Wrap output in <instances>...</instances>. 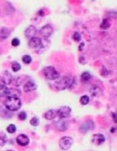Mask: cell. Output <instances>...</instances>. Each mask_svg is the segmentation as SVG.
<instances>
[{"mask_svg": "<svg viewBox=\"0 0 117 151\" xmlns=\"http://www.w3.org/2000/svg\"><path fill=\"white\" fill-rule=\"evenodd\" d=\"M5 108L10 111H16L21 107V100L18 97L8 96L3 102Z\"/></svg>", "mask_w": 117, "mask_h": 151, "instance_id": "obj_1", "label": "cell"}, {"mask_svg": "<svg viewBox=\"0 0 117 151\" xmlns=\"http://www.w3.org/2000/svg\"><path fill=\"white\" fill-rule=\"evenodd\" d=\"M72 84L71 79L68 76H63L60 80L55 81L54 83L55 88L58 91H63L65 89L70 87Z\"/></svg>", "mask_w": 117, "mask_h": 151, "instance_id": "obj_2", "label": "cell"}, {"mask_svg": "<svg viewBox=\"0 0 117 151\" xmlns=\"http://www.w3.org/2000/svg\"><path fill=\"white\" fill-rule=\"evenodd\" d=\"M43 73L44 77L49 80H55L59 77L58 71L52 66H46L43 69Z\"/></svg>", "mask_w": 117, "mask_h": 151, "instance_id": "obj_3", "label": "cell"}, {"mask_svg": "<svg viewBox=\"0 0 117 151\" xmlns=\"http://www.w3.org/2000/svg\"><path fill=\"white\" fill-rule=\"evenodd\" d=\"M74 143L73 139L70 136H64L59 140V147L63 150H68Z\"/></svg>", "mask_w": 117, "mask_h": 151, "instance_id": "obj_4", "label": "cell"}, {"mask_svg": "<svg viewBox=\"0 0 117 151\" xmlns=\"http://www.w3.org/2000/svg\"><path fill=\"white\" fill-rule=\"evenodd\" d=\"M70 113H71V108L69 106H63V107H61L57 110L58 116L60 119L67 118L68 116H70Z\"/></svg>", "mask_w": 117, "mask_h": 151, "instance_id": "obj_5", "label": "cell"}, {"mask_svg": "<svg viewBox=\"0 0 117 151\" xmlns=\"http://www.w3.org/2000/svg\"><path fill=\"white\" fill-rule=\"evenodd\" d=\"M94 122L91 120H88V121H85L84 123H83V124L81 125V126L80 127V131L82 133H86L89 130L94 129Z\"/></svg>", "mask_w": 117, "mask_h": 151, "instance_id": "obj_6", "label": "cell"}, {"mask_svg": "<svg viewBox=\"0 0 117 151\" xmlns=\"http://www.w3.org/2000/svg\"><path fill=\"white\" fill-rule=\"evenodd\" d=\"M53 27L50 25H44L40 30V33L44 37H49L53 33Z\"/></svg>", "mask_w": 117, "mask_h": 151, "instance_id": "obj_7", "label": "cell"}, {"mask_svg": "<svg viewBox=\"0 0 117 151\" xmlns=\"http://www.w3.org/2000/svg\"><path fill=\"white\" fill-rule=\"evenodd\" d=\"M1 81L5 85H9L13 82V76L9 72L5 71L3 72L1 76Z\"/></svg>", "mask_w": 117, "mask_h": 151, "instance_id": "obj_8", "label": "cell"}, {"mask_svg": "<svg viewBox=\"0 0 117 151\" xmlns=\"http://www.w3.org/2000/svg\"><path fill=\"white\" fill-rule=\"evenodd\" d=\"M16 142H17V143L20 146L24 147L29 143L30 139H29L28 136H27L24 134H20L17 136V138H16Z\"/></svg>", "mask_w": 117, "mask_h": 151, "instance_id": "obj_9", "label": "cell"}, {"mask_svg": "<svg viewBox=\"0 0 117 151\" xmlns=\"http://www.w3.org/2000/svg\"><path fill=\"white\" fill-rule=\"evenodd\" d=\"M36 33H37V29H36V27L35 26H33V25H31L29 26L25 30V36L27 38H28V39H31L32 37H34L36 34Z\"/></svg>", "mask_w": 117, "mask_h": 151, "instance_id": "obj_10", "label": "cell"}, {"mask_svg": "<svg viewBox=\"0 0 117 151\" xmlns=\"http://www.w3.org/2000/svg\"><path fill=\"white\" fill-rule=\"evenodd\" d=\"M55 126L56 128V129L60 131V132H63V131H66L67 129V123L66 121H65L64 120H62L60 119L59 121H57L55 123Z\"/></svg>", "mask_w": 117, "mask_h": 151, "instance_id": "obj_11", "label": "cell"}, {"mask_svg": "<svg viewBox=\"0 0 117 151\" xmlns=\"http://www.w3.org/2000/svg\"><path fill=\"white\" fill-rule=\"evenodd\" d=\"M41 41H41L39 37H32L31 39H30L29 46H30L31 48H38L39 47L41 46Z\"/></svg>", "mask_w": 117, "mask_h": 151, "instance_id": "obj_12", "label": "cell"}, {"mask_svg": "<svg viewBox=\"0 0 117 151\" xmlns=\"http://www.w3.org/2000/svg\"><path fill=\"white\" fill-rule=\"evenodd\" d=\"M105 140V136L102 134H94L92 136V142L95 145H101Z\"/></svg>", "mask_w": 117, "mask_h": 151, "instance_id": "obj_13", "label": "cell"}, {"mask_svg": "<svg viewBox=\"0 0 117 151\" xmlns=\"http://www.w3.org/2000/svg\"><path fill=\"white\" fill-rule=\"evenodd\" d=\"M37 89V85L33 81H27L24 87V91L25 92H31L33 91H35Z\"/></svg>", "mask_w": 117, "mask_h": 151, "instance_id": "obj_14", "label": "cell"}, {"mask_svg": "<svg viewBox=\"0 0 117 151\" xmlns=\"http://www.w3.org/2000/svg\"><path fill=\"white\" fill-rule=\"evenodd\" d=\"M57 115H58V114H57V110L51 109V110L48 111L47 112L44 114V118H45L47 120H52V119H54Z\"/></svg>", "mask_w": 117, "mask_h": 151, "instance_id": "obj_15", "label": "cell"}, {"mask_svg": "<svg viewBox=\"0 0 117 151\" xmlns=\"http://www.w3.org/2000/svg\"><path fill=\"white\" fill-rule=\"evenodd\" d=\"M9 35V30L7 28H2L0 30V41L6 39Z\"/></svg>", "mask_w": 117, "mask_h": 151, "instance_id": "obj_16", "label": "cell"}, {"mask_svg": "<svg viewBox=\"0 0 117 151\" xmlns=\"http://www.w3.org/2000/svg\"><path fill=\"white\" fill-rule=\"evenodd\" d=\"M9 91V89H8L5 85H0V97L8 96Z\"/></svg>", "mask_w": 117, "mask_h": 151, "instance_id": "obj_17", "label": "cell"}, {"mask_svg": "<svg viewBox=\"0 0 117 151\" xmlns=\"http://www.w3.org/2000/svg\"><path fill=\"white\" fill-rule=\"evenodd\" d=\"M81 81L83 82V83H86L87 81H89L91 79V75L89 73V72H83V73L81 75Z\"/></svg>", "mask_w": 117, "mask_h": 151, "instance_id": "obj_18", "label": "cell"}, {"mask_svg": "<svg viewBox=\"0 0 117 151\" xmlns=\"http://www.w3.org/2000/svg\"><path fill=\"white\" fill-rule=\"evenodd\" d=\"M89 101H90V98H89L87 95H83L80 99V102L83 105H87L89 103Z\"/></svg>", "mask_w": 117, "mask_h": 151, "instance_id": "obj_19", "label": "cell"}, {"mask_svg": "<svg viewBox=\"0 0 117 151\" xmlns=\"http://www.w3.org/2000/svg\"><path fill=\"white\" fill-rule=\"evenodd\" d=\"M7 142L6 136L5 135L3 132H0V146H4Z\"/></svg>", "mask_w": 117, "mask_h": 151, "instance_id": "obj_20", "label": "cell"}, {"mask_svg": "<svg viewBox=\"0 0 117 151\" xmlns=\"http://www.w3.org/2000/svg\"><path fill=\"white\" fill-rule=\"evenodd\" d=\"M20 94V92L17 89H9L8 96H13V97H17L18 95Z\"/></svg>", "mask_w": 117, "mask_h": 151, "instance_id": "obj_21", "label": "cell"}, {"mask_svg": "<svg viewBox=\"0 0 117 151\" xmlns=\"http://www.w3.org/2000/svg\"><path fill=\"white\" fill-rule=\"evenodd\" d=\"M20 69H21V65H20V63L16 62V61H13L12 63V69L13 72H18Z\"/></svg>", "mask_w": 117, "mask_h": 151, "instance_id": "obj_22", "label": "cell"}, {"mask_svg": "<svg viewBox=\"0 0 117 151\" xmlns=\"http://www.w3.org/2000/svg\"><path fill=\"white\" fill-rule=\"evenodd\" d=\"M110 26V24H109V22L108 20V19H104L103 21H102V23L101 24V28L102 29H107L109 28Z\"/></svg>", "mask_w": 117, "mask_h": 151, "instance_id": "obj_23", "label": "cell"}, {"mask_svg": "<svg viewBox=\"0 0 117 151\" xmlns=\"http://www.w3.org/2000/svg\"><path fill=\"white\" fill-rule=\"evenodd\" d=\"M6 130H7V132H8L9 133H14V132H16V127L15 125L11 124V125H9L7 127Z\"/></svg>", "mask_w": 117, "mask_h": 151, "instance_id": "obj_24", "label": "cell"}, {"mask_svg": "<svg viewBox=\"0 0 117 151\" xmlns=\"http://www.w3.org/2000/svg\"><path fill=\"white\" fill-rule=\"evenodd\" d=\"M22 60H23V61L25 64H30L31 62V60L32 59H31V57L30 56V55H24V56L23 57Z\"/></svg>", "mask_w": 117, "mask_h": 151, "instance_id": "obj_25", "label": "cell"}, {"mask_svg": "<svg viewBox=\"0 0 117 151\" xmlns=\"http://www.w3.org/2000/svg\"><path fill=\"white\" fill-rule=\"evenodd\" d=\"M30 123H31V125H33V126H37L39 124V120H38V119L37 118V117H34V118L31 120Z\"/></svg>", "mask_w": 117, "mask_h": 151, "instance_id": "obj_26", "label": "cell"}, {"mask_svg": "<svg viewBox=\"0 0 117 151\" xmlns=\"http://www.w3.org/2000/svg\"><path fill=\"white\" fill-rule=\"evenodd\" d=\"M18 118H19L20 120L24 121V120H25L27 119V114L24 112V111H21V112H20L19 115H18Z\"/></svg>", "mask_w": 117, "mask_h": 151, "instance_id": "obj_27", "label": "cell"}, {"mask_svg": "<svg viewBox=\"0 0 117 151\" xmlns=\"http://www.w3.org/2000/svg\"><path fill=\"white\" fill-rule=\"evenodd\" d=\"M73 38H74V40L76 41H79L80 40V34L78 32H75L74 33V35H73Z\"/></svg>", "mask_w": 117, "mask_h": 151, "instance_id": "obj_28", "label": "cell"}, {"mask_svg": "<svg viewBox=\"0 0 117 151\" xmlns=\"http://www.w3.org/2000/svg\"><path fill=\"white\" fill-rule=\"evenodd\" d=\"M13 84L15 85V86H17V87H19L21 83H22V80H21V78H20V77H18V78H16V79L13 80Z\"/></svg>", "mask_w": 117, "mask_h": 151, "instance_id": "obj_29", "label": "cell"}, {"mask_svg": "<svg viewBox=\"0 0 117 151\" xmlns=\"http://www.w3.org/2000/svg\"><path fill=\"white\" fill-rule=\"evenodd\" d=\"M20 44V40L18 38H13L12 40V45L14 46V47H16V46H19Z\"/></svg>", "mask_w": 117, "mask_h": 151, "instance_id": "obj_30", "label": "cell"}, {"mask_svg": "<svg viewBox=\"0 0 117 151\" xmlns=\"http://www.w3.org/2000/svg\"><path fill=\"white\" fill-rule=\"evenodd\" d=\"M113 119L114 121L116 123H117V115H116L115 113H113Z\"/></svg>", "mask_w": 117, "mask_h": 151, "instance_id": "obj_31", "label": "cell"}, {"mask_svg": "<svg viewBox=\"0 0 117 151\" xmlns=\"http://www.w3.org/2000/svg\"><path fill=\"white\" fill-rule=\"evenodd\" d=\"M1 106H2V104H1V102H0V108H1Z\"/></svg>", "mask_w": 117, "mask_h": 151, "instance_id": "obj_32", "label": "cell"}, {"mask_svg": "<svg viewBox=\"0 0 117 151\" xmlns=\"http://www.w3.org/2000/svg\"><path fill=\"white\" fill-rule=\"evenodd\" d=\"M7 151H12V150H7Z\"/></svg>", "mask_w": 117, "mask_h": 151, "instance_id": "obj_33", "label": "cell"}]
</instances>
